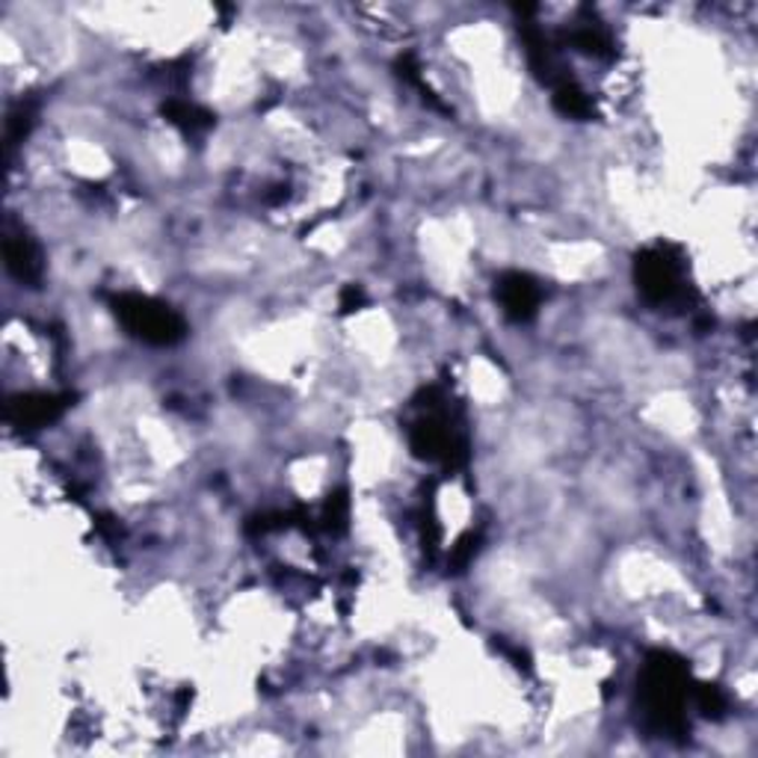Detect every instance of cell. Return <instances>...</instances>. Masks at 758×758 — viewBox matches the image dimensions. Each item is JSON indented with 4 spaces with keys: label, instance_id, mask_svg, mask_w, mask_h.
Instances as JSON below:
<instances>
[{
    "label": "cell",
    "instance_id": "cell-1",
    "mask_svg": "<svg viewBox=\"0 0 758 758\" xmlns=\"http://www.w3.org/2000/svg\"><path fill=\"white\" fill-rule=\"evenodd\" d=\"M685 697H688V670L670 655H652L644 670V702L649 717L661 729H679Z\"/></svg>",
    "mask_w": 758,
    "mask_h": 758
},
{
    "label": "cell",
    "instance_id": "cell-2",
    "mask_svg": "<svg viewBox=\"0 0 758 758\" xmlns=\"http://www.w3.org/2000/svg\"><path fill=\"white\" fill-rule=\"evenodd\" d=\"M116 318L122 320V327L137 336L146 345L154 347H172L184 338L187 327L184 320L178 318L176 311L169 309L167 302L140 297V293H119L110 300Z\"/></svg>",
    "mask_w": 758,
    "mask_h": 758
},
{
    "label": "cell",
    "instance_id": "cell-3",
    "mask_svg": "<svg viewBox=\"0 0 758 758\" xmlns=\"http://www.w3.org/2000/svg\"><path fill=\"white\" fill-rule=\"evenodd\" d=\"M637 288L644 291L646 300L670 302L681 291V270L679 261L667 247L646 249L635 265Z\"/></svg>",
    "mask_w": 758,
    "mask_h": 758
},
{
    "label": "cell",
    "instance_id": "cell-4",
    "mask_svg": "<svg viewBox=\"0 0 758 758\" xmlns=\"http://www.w3.org/2000/svg\"><path fill=\"white\" fill-rule=\"evenodd\" d=\"M69 406V397L62 395H21L7 403V418L21 430H36L57 421Z\"/></svg>",
    "mask_w": 758,
    "mask_h": 758
},
{
    "label": "cell",
    "instance_id": "cell-5",
    "mask_svg": "<svg viewBox=\"0 0 758 758\" xmlns=\"http://www.w3.org/2000/svg\"><path fill=\"white\" fill-rule=\"evenodd\" d=\"M498 300H501L503 315L516 323H525L537 315L539 309V288L533 279L525 273H507L498 282Z\"/></svg>",
    "mask_w": 758,
    "mask_h": 758
},
{
    "label": "cell",
    "instance_id": "cell-6",
    "mask_svg": "<svg viewBox=\"0 0 758 758\" xmlns=\"http://www.w3.org/2000/svg\"><path fill=\"white\" fill-rule=\"evenodd\" d=\"M3 256H7V267L9 273L16 276L18 282L24 285H36L42 279V256L30 238L24 235H12L3 243Z\"/></svg>",
    "mask_w": 758,
    "mask_h": 758
},
{
    "label": "cell",
    "instance_id": "cell-7",
    "mask_svg": "<svg viewBox=\"0 0 758 758\" xmlns=\"http://www.w3.org/2000/svg\"><path fill=\"white\" fill-rule=\"evenodd\" d=\"M163 113L169 116V122L178 124V128L187 133L205 131V128L211 124V113H205L202 107L190 104V101H169V104L163 107Z\"/></svg>",
    "mask_w": 758,
    "mask_h": 758
},
{
    "label": "cell",
    "instance_id": "cell-8",
    "mask_svg": "<svg viewBox=\"0 0 758 758\" xmlns=\"http://www.w3.org/2000/svg\"><path fill=\"white\" fill-rule=\"evenodd\" d=\"M555 107L563 116H572V119H587L592 110L590 98L584 96L572 80H563V83L555 89Z\"/></svg>",
    "mask_w": 758,
    "mask_h": 758
},
{
    "label": "cell",
    "instance_id": "cell-9",
    "mask_svg": "<svg viewBox=\"0 0 758 758\" xmlns=\"http://www.w3.org/2000/svg\"><path fill=\"white\" fill-rule=\"evenodd\" d=\"M347 498L345 495H332L323 507V528L327 530H341L347 525Z\"/></svg>",
    "mask_w": 758,
    "mask_h": 758
},
{
    "label": "cell",
    "instance_id": "cell-10",
    "mask_svg": "<svg viewBox=\"0 0 758 758\" xmlns=\"http://www.w3.org/2000/svg\"><path fill=\"white\" fill-rule=\"evenodd\" d=\"M362 306V291L359 288H347L345 297H341V309L345 311H353Z\"/></svg>",
    "mask_w": 758,
    "mask_h": 758
}]
</instances>
